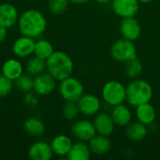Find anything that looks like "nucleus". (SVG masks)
Returning <instances> with one entry per match:
<instances>
[{
  "label": "nucleus",
  "mask_w": 160,
  "mask_h": 160,
  "mask_svg": "<svg viewBox=\"0 0 160 160\" xmlns=\"http://www.w3.org/2000/svg\"><path fill=\"white\" fill-rule=\"evenodd\" d=\"M119 31L123 38L135 41L142 35V27L135 17L122 18L119 24Z\"/></svg>",
  "instance_id": "nucleus-9"
},
{
  "label": "nucleus",
  "mask_w": 160,
  "mask_h": 160,
  "mask_svg": "<svg viewBox=\"0 0 160 160\" xmlns=\"http://www.w3.org/2000/svg\"><path fill=\"white\" fill-rule=\"evenodd\" d=\"M95 1L100 5H106V4H109L112 2V0H95Z\"/></svg>",
  "instance_id": "nucleus-34"
},
{
  "label": "nucleus",
  "mask_w": 160,
  "mask_h": 160,
  "mask_svg": "<svg viewBox=\"0 0 160 160\" xmlns=\"http://www.w3.org/2000/svg\"><path fill=\"white\" fill-rule=\"evenodd\" d=\"M13 88V82L4 76L0 75V98L7 97L10 94Z\"/></svg>",
  "instance_id": "nucleus-30"
},
{
  "label": "nucleus",
  "mask_w": 160,
  "mask_h": 160,
  "mask_svg": "<svg viewBox=\"0 0 160 160\" xmlns=\"http://www.w3.org/2000/svg\"><path fill=\"white\" fill-rule=\"evenodd\" d=\"M18 27L22 35L33 38L40 37L47 28V20L42 12L38 9H27L18 19Z\"/></svg>",
  "instance_id": "nucleus-1"
},
{
  "label": "nucleus",
  "mask_w": 160,
  "mask_h": 160,
  "mask_svg": "<svg viewBox=\"0 0 160 160\" xmlns=\"http://www.w3.org/2000/svg\"><path fill=\"white\" fill-rule=\"evenodd\" d=\"M139 1H140V3H150L153 0H139Z\"/></svg>",
  "instance_id": "nucleus-35"
},
{
  "label": "nucleus",
  "mask_w": 160,
  "mask_h": 160,
  "mask_svg": "<svg viewBox=\"0 0 160 160\" xmlns=\"http://www.w3.org/2000/svg\"><path fill=\"white\" fill-rule=\"evenodd\" d=\"M79 113H80V110L77 102L66 101L62 109V114L67 121H73L78 117Z\"/></svg>",
  "instance_id": "nucleus-28"
},
{
  "label": "nucleus",
  "mask_w": 160,
  "mask_h": 160,
  "mask_svg": "<svg viewBox=\"0 0 160 160\" xmlns=\"http://www.w3.org/2000/svg\"><path fill=\"white\" fill-rule=\"evenodd\" d=\"M143 70L142 63L138 57L125 63V74L129 79H137Z\"/></svg>",
  "instance_id": "nucleus-26"
},
{
  "label": "nucleus",
  "mask_w": 160,
  "mask_h": 160,
  "mask_svg": "<svg viewBox=\"0 0 160 160\" xmlns=\"http://www.w3.org/2000/svg\"><path fill=\"white\" fill-rule=\"evenodd\" d=\"M69 3L68 0H50L48 7L52 14L60 15L68 9Z\"/></svg>",
  "instance_id": "nucleus-29"
},
{
  "label": "nucleus",
  "mask_w": 160,
  "mask_h": 160,
  "mask_svg": "<svg viewBox=\"0 0 160 160\" xmlns=\"http://www.w3.org/2000/svg\"><path fill=\"white\" fill-rule=\"evenodd\" d=\"M56 87V79L49 72H43L34 77L33 91L38 96H49Z\"/></svg>",
  "instance_id": "nucleus-7"
},
{
  "label": "nucleus",
  "mask_w": 160,
  "mask_h": 160,
  "mask_svg": "<svg viewBox=\"0 0 160 160\" xmlns=\"http://www.w3.org/2000/svg\"><path fill=\"white\" fill-rule=\"evenodd\" d=\"M89 147L93 154L98 156H103L110 152L112 148V142L107 136L97 134L89 141Z\"/></svg>",
  "instance_id": "nucleus-19"
},
{
  "label": "nucleus",
  "mask_w": 160,
  "mask_h": 160,
  "mask_svg": "<svg viewBox=\"0 0 160 160\" xmlns=\"http://www.w3.org/2000/svg\"><path fill=\"white\" fill-rule=\"evenodd\" d=\"M8 36V28L0 26V43L4 42Z\"/></svg>",
  "instance_id": "nucleus-32"
},
{
  "label": "nucleus",
  "mask_w": 160,
  "mask_h": 160,
  "mask_svg": "<svg viewBox=\"0 0 160 160\" xmlns=\"http://www.w3.org/2000/svg\"><path fill=\"white\" fill-rule=\"evenodd\" d=\"M59 93L65 101L77 102L84 94V87L77 78L69 76L60 81Z\"/></svg>",
  "instance_id": "nucleus-6"
},
{
  "label": "nucleus",
  "mask_w": 160,
  "mask_h": 160,
  "mask_svg": "<svg viewBox=\"0 0 160 160\" xmlns=\"http://www.w3.org/2000/svg\"><path fill=\"white\" fill-rule=\"evenodd\" d=\"M54 52L52 44L46 40V39H38L36 40L35 44V50H34V55H37L42 59L47 60Z\"/></svg>",
  "instance_id": "nucleus-25"
},
{
  "label": "nucleus",
  "mask_w": 160,
  "mask_h": 160,
  "mask_svg": "<svg viewBox=\"0 0 160 160\" xmlns=\"http://www.w3.org/2000/svg\"><path fill=\"white\" fill-rule=\"evenodd\" d=\"M127 88V99L128 103L132 107L148 103L153 98V87L152 85L142 79H134L130 82Z\"/></svg>",
  "instance_id": "nucleus-3"
},
{
  "label": "nucleus",
  "mask_w": 160,
  "mask_h": 160,
  "mask_svg": "<svg viewBox=\"0 0 160 160\" xmlns=\"http://www.w3.org/2000/svg\"><path fill=\"white\" fill-rule=\"evenodd\" d=\"M36 40L33 38L23 36L18 38L12 46L13 53L19 58H26L34 54Z\"/></svg>",
  "instance_id": "nucleus-12"
},
{
  "label": "nucleus",
  "mask_w": 160,
  "mask_h": 160,
  "mask_svg": "<svg viewBox=\"0 0 160 160\" xmlns=\"http://www.w3.org/2000/svg\"><path fill=\"white\" fill-rule=\"evenodd\" d=\"M45 70H47L46 60L38 57L37 55L29 57V59L25 63L26 73L33 77L45 72Z\"/></svg>",
  "instance_id": "nucleus-23"
},
{
  "label": "nucleus",
  "mask_w": 160,
  "mask_h": 160,
  "mask_svg": "<svg viewBox=\"0 0 160 160\" xmlns=\"http://www.w3.org/2000/svg\"><path fill=\"white\" fill-rule=\"evenodd\" d=\"M19 19L18 10L15 6L10 3L0 4V26L10 28Z\"/></svg>",
  "instance_id": "nucleus-15"
},
{
  "label": "nucleus",
  "mask_w": 160,
  "mask_h": 160,
  "mask_svg": "<svg viewBox=\"0 0 160 160\" xmlns=\"http://www.w3.org/2000/svg\"><path fill=\"white\" fill-rule=\"evenodd\" d=\"M113 12L121 18L135 17L140 9L139 0H112Z\"/></svg>",
  "instance_id": "nucleus-8"
},
{
  "label": "nucleus",
  "mask_w": 160,
  "mask_h": 160,
  "mask_svg": "<svg viewBox=\"0 0 160 160\" xmlns=\"http://www.w3.org/2000/svg\"><path fill=\"white\" fill-rule=\"evenodd\" d=\"M91 153L90 147L85 142L78 141L72 144L67 158L69 160H88L91 157Z\"/></svg>",
  "instance_id": "nucleus-22"
},
{
  "label": "nucleus",
  "mask_w": 160,
  "mask_h": 160,
  "mask_svg": "<svg viewBox=\"0 0 160 160\" xmlns=\"http://www.w3.org/2000/svg\"><path fill=\"white\" fill-rule=\"evenodd\" d=\"M80 113L85 116H95L98 112H99L101 102L100 99L93 94H83L80 99L77 101Z\"/></svg>",
  "instance_id": "nucleus-10"
},
{
  "label": "nucleus",
  "mask_w": 160,
  "mask_h": 160,
  "mask_svg": "<svg viewBox=\"0 0 160 160\" xmlns=\"http://www.w3.org/2000/svg\"><path fill=\"white\" fill-rule=\"evenodd\" d=\"M46 64L48 72L59 82L71 76L74 68V63L71 57L61 51H54L46 60Z\"/></svg>",
  "instance_id": "nucleus-2"
},
{
  "label": "nucleus",
  "mask_w": 160,
  "mask_h": 160,
  "mask_svg": "<svg viewBox=\"0 0 160 160\" xmlns=\"http://www.w3.org/2000/svg\"><path fill=\"white\" fill-rule=\"evenodd\" d=\"M148 130L147 126L143 125L142 123L137 122H130L126 128V135L127 137L135 142L143 141L147 136Z\"/></svg>",
  "instance_id": "nucleus-20"
},
{
  "label": "nucleus",
  "mask_w": 160,
  "mask_h": 160,
  "mask_svg": "<svg viewBox=\"0 0 160 160\" xmlns=\"http://www.w3.org/2000/svg\"><path fill=\"white\" fill-rule=\"evenodd\" d=\"M70 3H72V4H76V5H82V4H85V3H87L88 1H90V0H68Z\"/></svg>",
  "instance_id": "nucleus-33"
},
{
  "label": "nucleus",
  "mask_w": 160,
  "mask_h": 160,
  "mask_svg": "<svg viewBox=\"0 0 160 160\" xmlns=\"http://www.w3.org/2000/svg\"><path fill=\"white\" fill-rule=\"evenodd\" d=\"M102 98L112 107L122 104L127 99V88L118 81L107 82L102 88Z\"/></svg>",
  "instance_id": "nucleus-4"
},
{
  "label": "nucleus",
  "mask_w": 160,
  "mask_h": 160,
  "mask_svg": "<svg viewBox=\"0 0 160 160\" xmlns=\"http://www.w3.org/2000/svg\"><path fill=\"white\" fill-rule=\"evenodd\" d=\"M23 73V67L22 63L15 58L8 59L2 66V74L14 82Z\"/></svg>",
  "instance_id": "nucleus-21"
},
{
  "label": "nucleus",
  "mask_w": 160,
  "mask_h": 160,
  "mask_svg": "<svg viewBox=\"0 0 160 160\" xmlns=\"http://www.w3.org/2000/svg\"><path fill=\"white\" fill-rule=\"evenodd\" d=\"M111 116L116 126L127 127L132 120V112L130 109L124 105V103L113 106Z\"/></svg>",
  "instance_id": "nucleus-18"
},
{
  "label": "nucleus",
  "mask_w": 160,
  "mask_h": 160,
  "mask_svg": "<svg viewBox=\"0 0 160 160\" xmlns=\"http://www.w3.org/2000/svg\"><path fill=\"white\" fill-rule=\"evenodd\" d=\"M25 97H24V103L25 105H27L28 107H34L38 104V98L36 97V93L34 92H28L25 93Z\"/></svg>",
  "instance_id": "nucleus-31"
},
{
  "label": "nucleus",
  "mask_w": 160,
  "mask_h": 160,
  "mask_svg": "<svg viewBox=\"0 0 160 160\" xmlns=\"http://www.w3.org/2000/svg\"><path fill=\"white\" fill-rule=\"evenodd\" d=\"M73 142L71 139L64 134H60L55 136L51 142V147L52 152L57 157H67L70 151Z\"/></svg>",
  "instance_id": "nucleus-17"
},
{
  "label": "nucleus",
  "mask_w": 160,
  "mask_h": 160,
  "mask_svg": "<svg viewBox=\"0 0 160 160\" xmlns=\"http://www.w3.org/2000/svg\"><path fill=\"white\" fill-rule=\"evenodd\" d=\"M23 130L30 136L38 137L45 132L44 123L38 117H29L23 122Z\"/></svg>",
  "instance_id": "nucleus-24"
},
{
  "label": "nucleus",
  "mask_w": 160,
  "mask_h": 160,
  "mask_svg": "<svg viewBox=\"0 0 160 160\" xmlns=\"http://www.w3.org/2000/svg\"><path fill=\"white\" fill-rule=\"evenodd\" d=\"M33 84H34V78L33 76L22 73L19 78H17L14 81L15 87L22 93H28L33 90Z\"/></svg>",
  "instance_id": "nucleus-27"
},
{
  "label": "nucleus",
  "mask_w": 160,
  "mask_h": 160,
  "mask_svg": "<svg viewBox=\"0 0 160 160\" xmlns=\"http://www.w3.org/2000/svg\"><path fill=\"white\" fill-rule=\"evenodd\" d=\"M135 115L139 122L142 123L145 126H150L157 119V111L155 107L150 102H148L137 106Z\"/></svg>",
  "instance_id": "nucleus-16"
},
{
  "label": "nucleus",
  "mask_w": 160,
  "mask_h": 160,
  "mask_svg": "<svg viewBox=\"0 0 160 160\" xmlns=\"http://www.w3.org/2000/svg\"><path fill=\"white\" fill-rule=\"evenodd\" d=\"M110 52L112 59L121 63H126L137 57V48L134 41L123 38L113 42Z\"/></svg>",
  "instance_id": "nucleus-5"
},
{
  "label": "nucleus",
  "mask_w": 160,
  "mask_h": 160,
  "mask_svg": "<svg viewBox=\"0 0 160 160\" xmlns=\"http://www.w3.org/2000/svg\"><path fill=\"white\" fill-rule=\"evenodd\" d=\"M93 124L95 126L97 134L107 137H110L113 133L114 128L116 126L111 114L106 112H98L94 117Z\"/></svg>",
  "instance_id": "nucleus-13"
},
{
  "label": "nucleus",
  "mask_w": 160,
  "mask_h": 160,
  "mask_svg": "<svg viewBox=\"0 0 160 160\" xmlns=\"http://www.w3.org/2000/svg\"><path fill=\"white\" fill-rule=\"evenodd\" d=\"M27 155L32 160H50L52 158L53 152L51 143L44 141H38L29 147Z\"/></svg>",
  "instance_id": "nucleus-14"
},
{
  "label": "nucleus",
  "mask_w": 160,
  "mask_h": 160,
  "mask_svg": "<svg viewBox=\"0 0 160 160\" xmlns=\"http://www.w3.org/2000/svg\"><path fill=\"white\" fill-rule=\"evenodd\" d=\"M71 133L78 140L82 142H89L97 131L93 122L89 120H79L71 126Z\"/></svg>",
  "instance_id": "nucleus-11"
}]
</instances>
